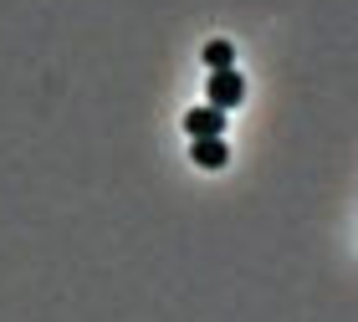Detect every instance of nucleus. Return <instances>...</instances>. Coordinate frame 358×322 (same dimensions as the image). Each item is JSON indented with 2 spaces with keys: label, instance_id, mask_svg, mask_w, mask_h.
<instances>
[{
  "label": "nucleus",
  "instance_id": "obj_1",
  "mask_svg": "<svg viewBox=\"0 0 358 322\" xmlns=\"http://www.w3.org/2000/svg\"><path fill=\"white\" fill-rule=\"evenodd\" d=\"M205 98H210V108H220V112L241 108V98H246V77H241L236 67H225V72H210V82H205Z\"/></svg>",
  "mask_w": 358,
  "mask_h": 322
},
{
  "label": "nucleus",
  "instance_id": "obj_2",
  "mask_svg": "<svg viewBox=\"0 0 358 322\" xmlns=\"http://www.w3.org/2000/svg\"><path fill=\"white\" fill-rule=\"evenodd\" d=\"M185 133L189 138H225V112L220 108H189L185 112Z\"/></svg>",
  "mask_w": 358,
  "mask_h": 322
},
{
  "label": "nucleus",
  "instance_id": "obj_3",
  "mask_svg": "<svg viewBox=\"0 0 358 322\" xmlns=\"http://www.w3.org/2000/svg\"><path fill=\"white\" fill-rule=\"evenodd\" d=\"M189 154H194V164H200V169H220L225 159H231V143H225V138H194Z\"/></svg>",
  "mask_w": 358,
  "mask_h": 322
},
{
  "label": "nucleus",
  "instance_id": "obj_4",
  "mask_svg": "<svg viewBox=\"0 0 358 322\" xmlns=\"http://www.w3.org/2000/svg\"><path fill=\"white\" fill-rule=\"evenodd\" d=\"M205 67H210V72L236 67V46H231V41H210V46H205Z\"/></svg>",
  "mask_w": 358,
  "mask_h": 322
}]
</instances>
